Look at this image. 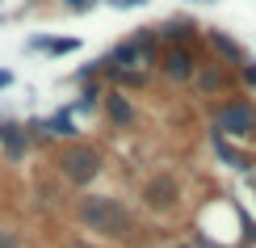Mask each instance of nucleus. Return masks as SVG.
<instances>
[{
  "label": "nucleus",
  "mask_w": 256,
  "mask_h": 248,
  "mask_svg": "<svg viewBox=\"0 0 256 248\" xmlns=\"http://www.w3.org/2000/svg\"><path fill=\"white\" fill-rule=\"evenodd\" d=\"M30 51H46V55H72L80 51V38H30Z\"/></svg>",
  "instance_id": "9d476101"
},
{
  "label": "nucleus",
  "mask_w": 256,
  "mask_h": 248,
  "mask_svg": "<svg viewBox=\"0 0 256 248\" xmlns=\"http://www.w3.org/2000/svg\"><path fill=\"white\" fill-rule=\"evenodd\" d=\"M8 84H13V72H4V68H0V89H8Z\"/></svg>",
  "instance_id": "a211bd4d"
},
{
  "label": "nucleus",
  "mask_w": 256,
  "mask_h": 248,
  "mask_svg": "<svg viewBox=\"0 0 256 248\" xmlns=\"http://www.w3.org/2000/svg\"><path fill=\"white\" fill-rule=\"evenodd\" d=\"M240 76H244V84H248V89H256V63H244Z\"/></svg>",
  "instance_id": "dca6fc26"
},
{
  "label": "nucleus",
  "mask_w": 256,
  "mask_h": 248,
  "mask_svg": "<svg viewBox=\"0 0 256 248\" xmlns=\"http://www.w3.org/2000/svg\"><path fill=\"white\" fill-rule=\"evenodd\" d=\"M0 248H26V244H21V235H17V231L0 227Z\"/></svg>",
  "instance_id": "2eb2a0df"
},
{
  "label": "nucleus",
  "mask_w": 256,
  "mask_h": 248,
  "mask_svg": "<svg viewBox=\"0 0 256 248\" xmlns=\"http://www.w3.org/2000/svg\"><path fill=\"white\" fill-rule=\"evenodd\" d=\"M210 147H214V156H218L227 168H236V172H244V168H248V160H244V156L236 152V147H231V139H222V135H210Z\"/></svg>",
  "instance_id": "9b49d317"
},
{
  "label": "nucleus",
  "mask_w": 256,
  "mask_h": 248,
  "mask_svg": "<svg viewBox=\"0 0 256 248\" xmlns=\"http://www.w3.org/2000/svg\"><path fill=\"white\" fill-rule=\"evenodd\" d=\"M110 5H114V9H143L147 0H110Z\"/></svg>",
  "instance_id": "f3484780"
},
{
  "label": "nucleus",
  "mask_w": 256,
  "mask_h": 248,
  "mask_svg": "<svg viewBox=\"0 0 256 248\" xmlns=\"http://www.w3.org/2000/svg\"><path fill=\"white\" fill-rule=\"evenodd\" d=\"M143 206L152 210V214H172L180 206V181L172 177V172H156V177H147L143 181Z\"/></svg>",
  "instance_id": "20e7f679"
},
{
  "label": "nucleus",
  "mask_w": 256,
  "mask_h": 248,
  "mask_svg": "<svg viewBox=\"0 0 256 248\" xmlns=\"http://www.w3.org/2000/svg\"><path fill=\"white\" fill-rule=\"evenodd\" d=\"M55 168H59V177L68 181V185H92V181L101 177V168H105V156H101V147H92V143H68L63 152L55 156Z\"/></svg>",
  "instance_id": "f03ea898"
},
{
  "label": "nucleus",
  "mask_w": 256,
  "mask_h": 248,
  "mask_svg": "<svg viewBox=\"0 0 256 248\" xmlns=\"http://www.w3.org/2000/svg\"><path fill=\"white\" fill-rule=\"evenodd\" d=\"M160 63H164V76L176 80V84L194 80V72H198V68H194V55H189V47H168Z\"/></svg>",
  "instance_id": "423d86ee"
},
{
  "label": "nucleus",
  "mask_w": 256,
  "mask_h": 248,
  "mask_svg": "<svg viewBox=\"0 0 256 248\" xmlns=\"http://www.w3.org/2000/svg\"><path fill=\"white\" fill-rule=\"evenodd\" d=\"M0 147H4V156L13 160H26V152H30V131L21 122H0Z\"/></svg>",
  "instance_id": "0eeeda50"
},
{
  "label": "nucleus",
  "mask_w": 256,
  "mask_h": 248,
  "mask_svg": "<svg viewBox=\"0 0 256 248\" xmlns=\"http://www.w3.org/2000/svg\"><path fill=\"white\" fill-rule=\"evenodd\" d=\"M105 76H114L118 84H126V89H143L147 84V72H105Z\"/></svg>",
  "instance_id": "ddd939ff"
},
{
  "label": "nucleus",
  "mask_w": 256,
  "mask_h": 248,
  "mask_svg": "<svg viewBox=\"0 0 256 248\" xmlns=\"http://www.w3.org/2000/svg\"><path fill=\"white\" fill-rule=\"evenodd\" d=\"M172 248H189V244H172Z\"/></svg>",
  "instance_id": "aec40b11"
},
{
  "label": "nucleus",
  "mask_w": 256,
  "mask_h": 248,
  "mask_svg": "<svg viewBox=\"0 0 256 248\" xmlns=\"http://www.w3.org/2000/svg\"><path fill=\"white\" fill-rule=\"evenodd\" d=\"M160 34H164V38H172V42H180V47H185V42H189V34H194V26H189V21H168V26L160 30Z\"/></svg>",
  "instance_id": "f8f14e48"
},
{
  "label": "nucleus",
  "mask_w": 256,
  "mask_h": 248,
  "mask_svg": "<svg viewBox=\"0 0 256 248\" xmlns=\"http://www.w3.org/2000/svg\"><path fill=\"white\" fill-rule=\"evenodd\" d=\"M210 122H214V135H222V139H256V105L248 97L222 101V105H214Z\"/></svg>",
  "instance_id": "7ed1b4c3"
},
{
  "label": "nucleus",
  "mask_w": 256,
  "mask_h": 248,
  "mask_svg": "<svg viewBox=\"0 0 256 248\" xmlns=\"http://www.w3.org/2000/svg\"><path fill=\"white\" fill-rule=\"evenodd\" d=\"M63 9H72V13H88V9H97L101 0H59Z\"/></svg>",
  "instance_id": "4468645a"
},
{
  "label": "nucleus",
  "mask_w": 256,
  "mask_h": 248,
  "mask_svg": "<svg viewBox=\"0 0 256 248\" xmlns=\"http://www.w3.org/2000/svg\"><path fill=\"white\" fill-rule=\"evenodd\" d=\"M194 76H198V89L206 93V97H218V93L231 84V76H227V68H222V63H206V68L194 72Z\"/></svg>",
  "instance_id": "1a4fd4ad"
},
{
  "label": "nucleus",
  "mask_w": 256,
  "mask_h": 248,
  "mask_svg": "<svg viewBox=\"0 0 256 248\" xmlns=\"http://www.w3.org/2000/svg\"><path fill=\"white\" fill-rule=\"evenodd\" d=\"M198 5H214V0H198Z\"/></svg>",
  "instance_id": "6ab92c4d"
},
{
  "label": "nucleus",
  "mask_w": 256,
  "mask_h": 248,
  "mask_svg": "<svg viewBox=\"0 0 256 248\" xmlns=\"http://www.w3.org/2000/svg\"><path fill=\"white\" fill-rule=\"evenodd\" d=\"M206 42H210V47H214V51H218V55L227 59V63H236V68H244V63H248L244 47H240V42L231 38V34H222V30H206Z\"/></svg>",
  "instance_id": "6e6552de"
},
{
  "label": "nucleus",
  "mask_w": 256,
  "mask_h": 248,
  "mask_svg": "<svg viewBox=\"0 0 256 248\" xmlns=\"http://www.w3.org/2000/svg\"><path fill=\"white\" fill-rule=\"evenodd\" d=\"M76 223L84 231L101 235V240H114V244H138V219L134 210L126 206L122 198H110V193H84L76 198Z\"/></svg>",
  "instance_id": "f257e3e1"
},
{
  "label": "nucleus",
  "mask_w": 256,
  "mask_h": 248,
  "mask_svg": "<svg viewBox=\"0 0 256 248\" xmlns=\"http://www.w3.org/2000/svg\"><path fill=\"white\" fill-rule=\"evenodd\" d=\"M105 118H110V126H118V131H130V126L138 122V110L130 105V97L110 89L105 93Z\"/></svg>",
  "instance_id": "39448f33"
}]
</instances>
